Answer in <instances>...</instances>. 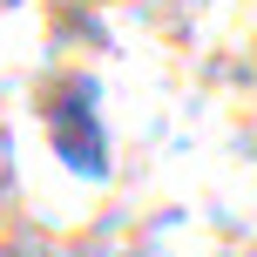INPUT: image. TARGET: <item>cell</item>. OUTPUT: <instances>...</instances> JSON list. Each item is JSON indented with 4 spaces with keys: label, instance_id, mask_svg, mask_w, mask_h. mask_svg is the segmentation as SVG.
<instances>
[{
    "label": "cell",
    "instance_id": "6da1fadb",
    "mask_svg": "<svg viewBox=\"0 0 257 257\" xmlns=\"http://www.w3.org/2000/svg\"><path fill=\"white\" fill-rule=\"evenodd\" d=\"M54 128H61L54 149H61L81 176H102L108 156H102V136H95V95H88V88H68L61 102H54Z\"/></svg>",
    "mask_w": 257,
    "mask_h": 257
}]
</instances>
